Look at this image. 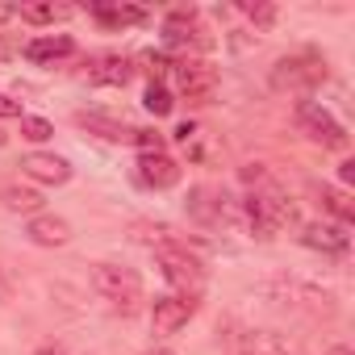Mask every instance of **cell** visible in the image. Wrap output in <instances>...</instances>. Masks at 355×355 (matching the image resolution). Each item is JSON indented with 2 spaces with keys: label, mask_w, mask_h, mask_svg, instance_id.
Here are the masks:
<instances>
[{
  "label": "cell",
  "mask_w": 355,
  "mask_h": 355,
  "mask_svg": "<svg viewBox=\"0 0 355 355\" xmlns=\"http://www.w3.org/2000/svg\"><path fill=\"white\" fill-rule=\"evenodd\" d=\"M142 105H146L155 117H167V113H171V92H167V84H163V80H150V84H146Z\"/></svg>",
  "instance_id": "cell-20"
},
{
  "label": "cell",
  "mask_w": 355,
  "mask_h": 355,
  "mask_svg": "<svg viewBox=\"0 0 355 355\" xmlns=\"http://www.w3.org/2000/svg\"><path fill=\"white\" fill-rule=\"evenodd\" d=\"M55 130H51V121H42V117H21V138H30V142H46Z\"/></svg>",
  "instance_id": "cell-21"
},
{
  "label": "cell",
  "mask_w": 355,
  "mask_h": 355,
  "mask_svg": "<svg viewBox=\"0 0 355 355\" xmlns=\"http://www.w3.org/2000/svg\"><path fill=\"white\" fill-rule=\"evenodd\" d=\"M297 125H301L313 142H322L326 150H347V146H351L343 121H338L326 105H318V101H301V105H297Z\"/></svg>",
  "instance_id": "cell-5"
},
{
  "label": "cell",
  "mask_w": 355,
  "mask_h": 355,
  "mask_svg": "<svg viewBox=\"0 0 355 355\" xmlns=\"http://www.w3.org/2000/svg\"><path fill=\"white\" fill-rule=\"evenodd\" d=\"M326 80V59L313 55V51H301V55H288L272 67V88L276 92H309Z\"/></svg>",
  "instance_id": "cell-4"
},
{
  "label": "cell",
  "mask_w": 355,
  "mask_h": 355,
  "mask_svg": "<svg viewBox=\"0 0 355 355\" xmlns=\"http://www.w3.org/2000/svg\"><path fill=\"white\" fill-rule=\"evenodd\" d=\"M134 146H138L142 155L163 150V134H159V130H134Z\"/></svg>",
  "instance_id": "cell-22"
},
{
  "label": "cell",
  "mask_w": 355,
  "mask_h": 355,
  "mask_svg": "<svg viewBox=\"0 0 355 355\" xmlns=\"http://www.w3.org/2000/svg\"><path fill=\"white\" fill-rule=\"evenodd\" d=\"M155 263L167 276L171 288H180V297H201L205 293V268L197 263V255H189V247L175 243H155Z\"/></svg>",
  "instance_id": "cell-2"
},
{
  "label": "cell",
  "mask_w": 355,
  "mask_h": 355,
  "mask_svg": "<svg viewBox=\"0 0 355 355\" xmlns=\"http://www.w3.org/2000/svg\"><path fill=\"white\" fill-rule=\"evenodd\" d=\"M193 313H197V301H193V297H180V293L155 297V305H150V326H155L159 338H167V334H175V330H184Z\"/></svg>",
  "instance_id": "cell-7"
},
{
  "label": "cell",
  "mask_w": 355,
  "mask_h": 355,
  "mask_svg": "<svg viewBox=\"0 0 355 355\" xmlns=\"http://www.w3.org/2000/svg\"><path fill=\"white\" fill-rule=\"evenodd\" d=\"M5 142H9V134H5V130H0V146H5Z\"/></svg>",
  "instance_id": "cell-31"
},
{
  "label": "cell",
  "mask_w": 355,
  "mask_h": 355,
  "mask_svg": "<svg viewBox=\"0 0 355 355\" xmlns=\"http://www.w3.org/2000/svg\"><path fill=\"white\" fill-rule=\"evenodd\" d=\"M21 171L38 184H67L71 180V163L63 155H46V150H30L21 155Z\"/></svg>",
  "instance_id": "cell-9"
},
{
  "label": "cell",
  "mask_w": 355,
  "mask_h": 355,
  "mask_svg": "<svg viewBox=\"0 0 355 355\" xmlns=\"http://www.w3.org/2000/svg\"><path fill=\"white\" fill-rule=\"evenodd\" d=\"M26 234H30L34 247H67L71 243V226L63 218H55V214H34Z\"/></svg>",
  "instance_id": "cell-13"
},
{
  "label": "cell",
  "mask_w": 355,
  "mask_h": 355,
  "mask_svg": "<svg viewBox=\"0 0 355 355\" xmlns=\"http://www.w3.org/2000/svg\"><path fill=\"white\" fill-rule=\"evenodd\" d=\"M0 117H17V121H21V117H26V113H21V101H13V96L0 92Z\"/></svg>",
  "instance_id": "cell-24"
},
{
  "label": "cell",
  "mask_w": 355,
  "mask_h": 355,
  "mask_svg": "<svg viewBox=\"0 0 355 355\" xmlns=\"http://www.w3.org/2000/svg\"><path fill=\"white\" fill-rule=\"evenodd\" d=\"M330 355H351V351H347V347H334V351H330Z\"/></svg>",
  "instance_id": "cell-30"
},
{
  "label": "cell",
  "mask_w": 355,
  "mask_h": 355,
  "mask_svg": "<svg viewBox=\"0 0 355 355\" xmlns=\"http://www.w3.org/2000/svg\"><path fill=\"white\" fill-rule=\"evenodd\" d=\"M142 355H175V351H167V347H150V351H142Z\"/></svg>",
  "instance_id": "cell-29"
},
{
  "label": "cell",
  "mask_w": 355,
  "mask_h": 355,
  "mask_svg": "<svg viewBox=\"0 0 355 355\" xmlns=\"http://www.w3.org/2000/svg\"><path fill=\"white\" fill-rule=\"evenodd\" d=\"M171 80H175V88H180L193 105H209L214 92H218V71L205 59H180V63H171Z\"/></svg>",
  "instance_id": "cell-6"
},
{
  "label": "cell",
  "mask_w": 355,
  "mask_h": 355,
  "mask_svg": "<svg viewBox=\"0 0 355 355\" xmlns=\"http://www.w3.org/2000/svg\"><path fill=\"white\" fill-rule=\"evenodd\" d=\"M76 121H80L84 130H92V134L109 138V142H134V125L113 121V117H105V113H76Z\"/></svg>",
  "instance_id": "cell-15"
},
{
  "label": "cell",
  "mask_w": 355,
  "mask_h": 355,
  "mask_svg": "<svg viewBox=\"0 0 355 355\" xmlns=\"http://www.w3.org/2000/svg\"><path fill=\"white\" fill-rule=\"evenodd\" d=\"M243 13H247L255 26H272V21H276V9H272V5H243Z\"/></svg>",
  "instance_id": "cell-23"
},
{
  "label": "cell",
  "mask_w": 355,
  "mask_h": 355,
  "mask_svg": "<svg viewBox=\"0 0 355 355\" xmlns=\"http://www.w3.org/2000/svg\"><path fill=\"white\" fill-rule=\"evenodd\" d=\"M5 209H13V214H38L42 209V193L26 189V184H9L5 189Z\"/></svg>",
  "instance_id": "cell-18"
},
{
  "label": "cell",
  "mask_w": 355,
  "mask_h": 355,
  "mask_svg": "<svg viewBox=\"0 0 355 355\" xmlns=\"http://www.w3.org/2000/svg\"><path fill=\"white\" fill-rule=\"evenodd\" d=\"M338 175H343V184H351V180H355V163H351V159H347V163H343V167H338Z\"/></svg>",
  "instance_id": "cell-27"
},
{
  "label": "cell",
  "mask_w": 355,
  "mask_h": 355,
  "mask_svg": "<svg viewBox=\"0 0 355 355\" xmlns=\"http://www.w3.org/2000/svg\"><path fill=\"white\" fill-rule=\"evenodd\" d=\"M163 46H167V51H201V46H209V42L201 38L193 13H171V17L163 21Z\"/></svg>",
  "instance_id": "cell-11"
},
{
  "label": "cell",
  "mask_w": 355,
  "mask_h": 355,
  "mask_svg": "<svg viewBox=\"0 0 355 355\" xmlns=\"http://www.w3.org/2000/svg\"><path fill=\"white\" fill-rule=\"evenodd\" d=\"M17 13H21V21H30V26H55V21H67L76 9H71V5H59V0H38V5H21Z\"/></svg>",
  "instance_id": "cell-16"
},
{
  "label": "cell",
  "mask_w": 355,
  "mask_h": 355,
  "mask_svg": "<svg viewBox=\"0 0 355 355\" xmlns=\"http://www.w3.org/2000/svg\"><path fill=\"white\" fill-rule=\"evenodd\" d=\"M9 297V276H5V268H0V301Z\"/></svg>",
  "instance_id": "cell-28"
},
{
  "label": "cell",
  "mask_w": 355,
  "mask_h": 355,
  "mask_svg": "<svg viewBox=\"0 0 355 355\" xmlns=\"http://www.w3.org/2000/svg\"><path fill=\"white\" fill-rule=\"evenodd\" d=\"M243 180L251 184V197L243 201V214H247V226H251V234H259V239H272V234H280L288 222H297V209H293V201L284 197V189L272 180V175H268L259 163H251V167L243 171Z\"/></svg>",
  "instance_id": "cell-1"
},
{
  "label": "cell",
  "mask_w": 355,
  "mask_h": 355,
  "mask_svg": "<svg viewBox=\"0 0 355 355\" xmlns=\"http://www.w3.org/2000/svg\"><path fill=\"white\" fill-rule=\"evenodd\" d=\"M92 13H96L105 26H134V21H146V9H138V5H92Z\"/></svg>",
  "instance_id": "cell-17"
},
{
  "label": "cell",
  "mask_w": 355,
  "mask_h": 355,
  "mask_svg": "<svg viewBox=\"0 0 355 355\" xmlns=\"http://www.w3.org/2000/svg\"><path fill=\"white\" fill-rule=\"evenodd\" d=\"M142 63H150V76H155V80H159V76L171 67V63H167L163 55H155V51H146V55H142Z\"/></svg>",
  "instance_id": "cell-25"
},
{
  "label": "cell",
  "mask_w": 355,
  "mask_h": 355,
  "mask_svg": "<svg viewBox=\"0 0 355 355\" xmlns=\"http://www.w3.org/2000/svg\"><path fill=\"white\" fill-rule=\"evenodd\" d=\"M67 55H76V42L67 34H42V38L26 42V59L30 63H59Z\"/></svg>",
  "instance_id": "cell-14"
},
{
  "label": "cell",
  "mask_w": 355,
  "mask_h": 355,
  "mask_svg": "<svg viewBox=\"0 0 355 355\" xmlns=\"http://www.w3.org/2000/svg\"><path fill=\"white\" fill-rule=\"evenodd\" d=\"M138 180L146 189H171L180 184V163H175L167 150H150V155H138Z\"/></svg>",
  "instance_id": "cell-8"
},
{
  "label": "cell",
  "mask_w": 355,
  "mask_h": 355,
  "mask_svg": "<svg viewBox=\"0 0 355 355\" xmlns=\"http://www.w3.org/2000/svg\"><path fill=\"white\" fill-rule=\"evenodd\" d=\"M301 243L313 247V251H322V255H347L351 234L338 222H309V226H301Z\"/></svg>",
  "instance_id": "cell-10"
},
{
  "label": "cell",
  "mask_w": 355,
  "mask_h": 355,
  "mask_svg": "<svg viewBox=\"0 0 355 355\" xmlns=\"http://www.w3.org/2000/svg\"><path fill=\"white\" fill-rule=\"evenodd\" d=\"M92 288L117 305L121 313H134L142 305V276L134 268H121V263H92Z\"/></svg>",
  "instance_id": "cell-3"
},
{
  "label": "cell",
  "mask_w": 355,
  "mask_h": 355,
  "mask_svg": "<svg viewBox=\"0 0 355 355\" xmlns=\"http://www.w3.org/2000/svg\"><path fill=\"white\" fill-rule=\"evenodd\" d=\"M318 201H322V205H326V209L338 218V226H347V222L355 218V205H351V197H347V193H338V189H330V184H322V189H318Z\"/></svg>",
  "instance_id": "cell-19"
},
{
  "label": "cell",
  "mask_w": 355,
  "mask_h": 355,
  "mask_svg": "<svg viewBox=\"0 0 355 355\" xmlns=\"http://www.w3.org/2000/svg\"><path fill=\"white\" fill-rule=\"evenodd\" d=\"M34 355H67V347H63V343H46V347H38Z\"/></svg>",
  "instance_id": "cell-26"
},
{
  "label": "cell",
  "mask_w": 355,
  "mask_h": 355,
  "mask_svg": "<svg viewBox=\"0 0 355 355\" xmlns=\"http://www.w3.org/2000/svg\"><path fill=\"white\" fill-rule=\"evenodd\" d=\"M130 76H134V67L121 55H101L88 63V84H96V88H121V84H130Z\"/></svg>",
  "instance_id": "cell-12"
}]
</instances>
